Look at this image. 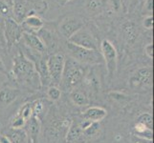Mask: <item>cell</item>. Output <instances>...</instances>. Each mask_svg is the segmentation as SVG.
Segmentation results:
<instances>
[{"label": "cell", "mask_w": 154, "mask_h": 143, "mask_svg": "<svg viewBox=\"0 0 154 143\" xmlns=\"http://www.w3.org/2000/svg\"><path fill=\"white\" fill-rule=\"evenodd\" d=\"M12 73L14 78L18 81H30L35 76L39 77L35 63L26 57L22 52H19L14 58Z\"/></svg>", "instance_id": "6da1fadb"}, {"label": "cell", "mask_w": 154, "mask_h": 143, "mask_svg": "<svg viewBox=\"0 0 154 143\" xmlns=\"http://www.w3.org/2000/svg\"><path fill=\"white\" fill-rule=\"evenodd\" d=\"M83 78V70L82 67L79 66V62L74 60L73 58L69 60H65V65H64V70H63L62 77V85L66 91L68 90L75 89L76 86H78L79 83L82 82Z\"/></svg>", "instance_id": "7a4b0ae2"}, {"label": "cell", "mask_w": 154, "mask_h": 143, "mask_svg": "<svg viewBox=\"0 0 154 143\" xmlns=\"http://www.w3.org/2000/svg\"><path fill=\"white\" fill-rule=\"evenodd\" d=\"M67 48L71 56L77 62L83 63V64H99L103 61L102 55L98 50L86 49L81 46H78L68 41Z\"/></svg>", "instance_id": "3957f363"}, {"label": "cell", "mask_w": 154, "mask_h": 143, "mask_svg": "<svg viewBox=\"0 0 154 143\" xmlns=\"http://www.w3.org/2000/svg\"><path fill=\"white\" fill-rule=\"evenodd\" d=\"M46 65L50 80L54 84H57V85L60 84L65 65L64 56L60 54L52 55L46 60Z\"/></svg>", "instance_id": "277c9868"}, {"label": "cell", "mask_w": 154, "mask_h": 143, "mask_svg": "<svg viewBox=\"0 0 154 143\" xmlns=\"http://www.w3.org/2000/svg\"><path fill=\"white\" fill-rule=\"evenodd\" d=\"M102 49V56L105 62L106 70L110 77H112L117 69V51L114 45L107 39H105L100 44Z\"/></svg>", "instance_id": "5b68a950"}, {"label": "cell", "mask_w": 154, "mask_h": 143, "mask_svg": "<svg viewBox=\"0 0 154 143\" xmlns=\"http://www.w3.org/2000/svg\"><path fill=\"white\" fill-rule=\"evenodd\" d=\"M34 4L30 0H13L12 6V18L18 24L31 14H35L34 12Z\"/></svg>", "instance_id": "8992f818"}, {"label": "cell", "mask_w": 154, "mask_h": 143, "mask_svg": "<svg viewBox=\"0 0 154 143\" xmlns=\"http://www.w3.org/2000/svg\"><path fill=\"white\" fill-rule=\"evenodd\" d=\"M68 41L75 45L86 48V49L98 50L97 40L92 34L91 31L87 28L82 27V29H79Z\"/></svg>", "instance_id": "52a82bcc"}, {"label": "cell", "mask_w": 154, "mask_h": 143, "mask_svg": "<svg viewBox=\"0 0 154 143\" xmlns=\"http://www.w3.org/2000/svg\"><path fill=\"white\" fill-rule=\"evenodd\" d=\"M4 31L5 39H6V43L9 48H11L15 43H17L21 39L23 33L21 25L18 24L17 21H14L13 18H7L5 20Z\"/></svg>", "instance_id": "ba28073f"}, {"label": "cell", "mask_w": 154, "mask_h": 143, "mask_svg": "<svg viewBox=\"0 0 154 143\" xmlns=\"http://www.w3.org/2000/svg\"><path fill=\"white\" fill-rule=\"evenodd\" d=\"M83 27V22L82 19L77 17H66L60 24V31L63 37L70 39L77 31Z\"/></svg>", "instance_id": "9c48e42d"}, {"label": "cell", "mask_w": 154, "mask_h": 143, "mask_svg": "<svg viewBox=\"0 0 154 143\" xmlns=\"http://www.w3.org/2000/svg\"><path fill=\"white\" fill-rule=\"evenodd\" d=\"M21 38L23 39L24 44L27 46L29 49L33 52L39 55H45L46 54V47L44 43L42 42L41 38L38 37L35 33H30V31H23Z\"/></svg>", "instance_id": "30bf717a"}, {"label": "cell", "mask_w": 154, "mask_h": 143, "mask_svg": "<svg viewBox=\"0 0 154 143\" xmlns=\"http://www.w3.org/2000/svg\"><path fill=\"white\" fill-rule=\"evenodd\" d=\"M20 25H21V27L25 29V31L35 33V31H38L43 28L44 22L36 14H31V15H28V16L22 21V23Z\"/></svg>", "instance_id": "8fae6325"}, {"label": "cell", "mask_w": 154, "mask_h": 143, "mask_svg": "<svg viewBox=\"0 0 154 143\" xmlns=\"http://www.w3.org/2000/svg\"><path fill=\"white\" fill-rule=\"evenodd\" d=\"M67 141L69 143H84L86 141V136H84L79 125L73 123L71 126H69Z\"/></svg>", "instance_id": "7c38bea8"}, {"label": "cell", "mask_w": 154, "mask_h": 143, "mask_svg": "<svg viewBox=\"0 0 154 143\" xmlns=\"http://www.w3.org/2000/svg\"><path fill=\"white\" fill-rule=\"evenodd\" d=\"M106 115H107V112H106L105 109L93 106V107L88 108L83 113V118L92 121V122H100V120H103L105 118Z\"/></svg>", "instance_id": "4fadbf2b"}, {"label": "cell", "mask_w": 154, "mask_h": 143, "mask_svg": "<svg viewBox=\"0 0 154 143\" xmlns=\"http://www.w3.org/2000/svg\"><path fill=\"white\" fill-rule=\"evenodd\" d=\"M152 75H153L152 68L145 67V68L139 69L136 73L135 77L132 79L135 80L136 82H138V84H142V85H145V86H151Z\"/></svg>", "instance_id": "5bb4252c"}, {"label": "cell", "mask_w": 154, "mask_h": 143, "mask_svg": "<svg viewBox=\"0 0 154 143\" xmlns=\"http://www.w3.org/2000/svg\"><path fill=\"white\" fill-rule=\"evenodd\" d=\"M19 95V91L11 87H4L0 89V103L9 105L14 102Z\"/></svg>", "instance_id": "9a60e30c"}, {"label": "cell", "mask_w": 154, "mask_h": 143, "mask_svg": "<svg viewBox=\"0 0 154 143\" xmlns=\"http://www.w3.org/2000/svg\"><path fill=\"white\" fill-rule=\"evenodd\" d=\"M79 127L82 128L84 136L86 137H94L100 134V125L99 122H92V121L84 119V121Z\"/></svg>", "instance_id": "2e32d148"}, {"label": "cell", "mask_w": 154, "mask_h": 143, "mask_svg": "<svg viewBox=\"0 0 154 143\" xmlns=\"http://www.w3.org/2000/svg\"><path fill=\"white\" fill-rule=\"evenodd\" d=\"M123 31L125 38L127 41V43L132 44L138 38V30L136 29V26L132 22H127L123 26Z\"/></svg>", "instance_id": "e0dca14e"}, {"label": "cell", "mask_w": 154, "mask_h": 143, "mask_svg": "<svg viewBox=\"0 0 154 143\" xmlns=\"http://www.w3.org/2000/svg\"><path fill=\"white\" fill-rule=\"evenodd\" d=\"M12 143H27L28 136L26 132L22 129H12L10 130L7 136Z\"/></svg>", "instance_id": "ac0fdd59"}, {"label": "cell", "mask_w": 154, "mask_h": 143, "mask_svg": "<svg viewBox=\"0 0 154 143\" xmlns=\"http://www.w3.org/2000/svg\"><path fill=\"white\" fill-rule=\"evenodd\" d=\"M103 0H85V9L90 14H97L103 10Z\"/></svg>", "instance_id": "d6986e66"}, {"label": "cell", "mask_w": 154, "mask_h": 143, "mask_svg": "<svg viewBox=\"0 0 154 143\" xmlns=\"http://www.w3.org/2000/svg\"><path fill=\"white\" fill-rule=\"evenodd\" d=\"M70 97L73 103L76 104L77 106H85L89 103L88 97L85 95V94H83L82 92L76 89H74L71 92Z\"/></svg>", "instance_id": "ffe728a7"}, {"label": "cell", "mask_w": 154, "mask_h": 143, "mask_svg": "<svg viewBox=\"0 0 154 143\" xmlns=\"http://www.w3.org/2000/svg\"><path fill=\"white\" fill-rule=\"evenodd\" d=\"M134 130H135L138 136L143 137V139H148V140H152V139H153L152 130L148 129L147 127L145 126L144 124L137 122L135 124Z\"/></svg>", "instance_id": "44dd1931"}, {"label": "cell", "mask_w": 154, "mask_h": 143, "mask_svg": "<svg viewBox=\"0 0 154 143\" xmlns=\"http://www.w3.org/2000/svg\"><path fill=\"white\" fill-rule=\"evenodd\" d=\"M40 126L41 124H40V121H39V118H38V115H33L31 116V118L29 119V131L34 140L39 134Z\"/></svg>", "instance_id": "7402d4cb"}, {"label": "cell", "mask_w": 154, "mask_h": 143, "mask_svg": "<svg viewBox=\"0 0 154 143\" xmlns=\"http://www.w3.org/2000/svg\"><path fill=\"white\" fill-rule=\"evenodd\" d=\"M13 0H0V15L5 18H12Z\"/></svg>", "instance_id": "603a6c76"}, {"label": "cell", "mask_w": 154, "mask_h": 143, "mask_svg": "<svg viewBox=\"0 0 154 143\" xmlns=\"http://www.w3.org/2000/svg\"><path fill=\"white\" fill-rule=\"evenodd\" d=\"M137 122L144 124L150 130L153 129V118H152V115L148 113H144L140 115L139 118H137Z\"/></svg>", "instance_id": "cb8c5ba5"}, {"label": "cell", "mask_w": 154, "mask_h": 143, "mask_svg": "<svg viewBox=\"0 0 154 143\" xmlns=\"http://www.w3.org/2000/svg\"><path fill=\"white\" fill-rule=\"evenodd\" d=\"M47 95H48V97L51 100H53V101H57V100L60 98V95H61L60 90L56 86L50 87L48 89V91H47Z\"/></svg>", "instance_id": "d4e9b609"}, {"label": "cell", "mask_w": 154, "mask_h": 143, "mask_svg": "<svg viewBox=\"0 0 154 143\" xmlns=\"http://www.w3.org/2000/svg\"><path fill=\"white\" fill-rule=\"evenodd\" d=\"M109 6L113 10V12L120 13L121 10H123L124 2H123V0H110Z\"/></svg>", "instance_id": "484cf974"}, {"label": "cell", "mask_w": 154, "mask_h": 143, "mask_svg": "<svg viewBox=\"0 0 154 143\" xmlns=\"http://www.w3.org/2000/svg\"><path fill=\"white\" fill-rule=\"evenodd\" d=\"M19 115L25 121H28L31 118V116L33 115V109L30 107V105H26L23 107V109L21 110V113L19 114Z\"/></svg>", "instance_id": "4316f807"}, {"label": "cell", "mask_w": 154, "mask_h": 143, "mask_svg": "<svg viewBox=\"0 0 154 143\" xmlns=\"http://www.w3.org/2000/svg\"><path fill=\"white\" fill-rule=\"evenodd\" d=\"M25 123H26V121L18 115L17 118H15L13 120V122H12V128L13 129H21L25 125Z\"/></svg>", "instance_id": "83f0119b"}, {"label": "cell", "mask_w": 154, "mask_h": 143, "mask_svg": "<svg viewBox=\"0 0 154 143\" xmlns=\"http://www.w3.org/2000/svg\"><path fill=\"white\" fill-rule=\"evenodd\" d=\"M143 26L146 30H151L153 28V17L152 15H147L143 20Z\"/></svg>", "instance_id": "f1b7e54d"}, {"label": "cell", "mask_w": 154, "mask_h": 143, "mask_svg": "<svg viewBox=\"0 0 154 143\" xmlns=\"http://www.w3.org/2000/svg\"><path fill=\"white\" fill-rule=\"evenodd\" d=\"M132 143H152V140L143 139L138 136H132Z\"/></svg>", "instance_id": "f546056e"}, {"label": "cell", "mask_w": 154, "mask_h": 143, "mask_svg": "<svg viewBox=\"0 0 154 143\" xmlns=\"http://www.w3.org/2000/svg\"><path fill=\"white\" fill-rule=\"evenodd\" d=\"M145 52L149 58H153V44H151V43L147 44L145 47Z\"/></svg>", "instance_id": "4dcf8cb0"}, {"label": "cell", "mask_w": 154, "mask_h": 143, "mask_svg": "<svg viewBox=\"0 0 154 143\" xmlns=\"http://www.w3.org/2000/svg\"><path fill=\"white\" fill-rule=\"evenodd\" d=\"M145 6H146V10H148L149 13H151L152 10H153V0H146Z\"/></svg>", "instance_id": "1f68e13d"}, {"label": "cell", "mask_w": 154, "mask_h": 143, "mask_svg": "<svg viewBox=\"0 0 154 143\" xmlns=\"http://www.w3.org/2000/svg\"><path fill=\"white\" fill-rule=\"evenodd\" d=\"M0 143H12L7 136H0Z\"/></svg>", "instance_id": "d6a6232c"}, {"label": "cell", "mask_w": 154, "mask_h": 143, "mask_svg": "<svg viewBox=\"0 0 154 143\" xmlns=\"http://www.w3.org/2000/svg\"><path fill=\"white\" fill-rule=\"evenodd\" d=\"M0 73H6V68H5L4 62H3V60H2L1 56H0Z\"/></svg>", "instance_id": "836d02e7"}, {"label": "cell", "mask_w": 154, "mask_h": 143, "mask_svg": "<svg viewBox=\"0 0 154 143\" xmlns=\"http://www.w3.org/2000/svg\"><path fill=\"white\" fill-rule=\"evenodd\" d=\"M57 1L60 3V5H65L67 2H69V1H71V0H57Z\"/></svg>", "instance_id": "e575fe53"}]
</instances>
